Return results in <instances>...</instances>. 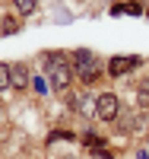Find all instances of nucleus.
Wrapping results in <instances>:
<instances>
[{"instance_id":"4","label":"nucleus","mask_w":149,"mask_h":159,"mask_svg":"<svg viewBox=\"0 0 149 159\" xmlns=\"http://www.w3.org/2000/svg\"><path fill=\"white\" fill-rule=\"evenodd\" d=\"M70 108L79 111L83 118H99L95 115V96H73L70 99Z\"/></svg>"},{"instance_id":"5","label":"nucleus","mask_w":149,"mask_h":159,"mask_svg":"<svg viewBox=\"0 0 149 159\" xmlns=\"http://www.w3.org/2000/svg\"><path fill=\"white\" fill-rule=\"evenodd\" d=\"M133 67H140V57H111V64H108V73L111 76H124L127 70H133Z\"/></svg>"},{"instance_id":"14","label":"nucleus","mask_w":149,"mask_h":159,"mask_svg":"<svg viewBox=\"0 0 149 159\" xmlns=\"http://www.w3.org/2000/svg\"><path fill=\"white\" fill-rule=\"evenodd\" d=\"M99 159H114V156L108 153V150H99Z\"/></svg>"},{"instance_id":"13","label":"nucleus","mask_w":149,"mask_h":159,"mask_svg":"<svg viewBox=\"0 0 149 159\" xmlns=\"http://www.w3.org/2000/svg\"><path fill=\"white\" fill-rule=\"evenodd\" d=\"M48 140H73V134H67V130H54V134H48Z\"/></svg>"},{"instance_id":"6","label":"nucleus","mask_w":149,"mask_h":159,"mask_svg":"<svg viewBox=\"0 0 149 159\" xmlns=\"http://www.w3.org/2000/svg\"><path fill=\"white\" fill-rule=\"evenodd\" d=\"M10 80L16 89H25L29 86V67L25 64H10Z\"/></svg>"},{"instance_id":"8","label":"nucleus","mask_w":149,"mask_h":159,"mask_svg":"<svg viewBox=\"0 0 149 159\" xmlns=\"http://www.w3.org/2000/svg\"><path fill=\"white\" fill-rule=\"evenodd\" d=\"M13 89V80H10V64H0V92Z\"/></svg>"},{"instance_id":"10","label":"nucleus","mask_w":149,"mask_h":159,"mask_svg":"<svg viewBox=\"0 0 149 159\" xmlns=\"http://www.w3.org/2000/svg\"><path fill=\"white\" fill-rule=\"evenodd\" d=\"M32 86H35V92H38V96H48L51 80H45V76H35V80H32Z\"/></svg>"},{"instance_id":"12","label":"nucleus","mask_w":149,"mask_h":159,"mask_svg":"<svg viewBox=\"0 0 149 159\" xmlns=\"http://www.w3.org/2000/svg\"><path fill=\"white\" fill-rule=\"evenodd\" d=\"M121 7H124V3H121ZM124 13H130V16H143V7H140V3H127Z\"/></svg>"},{"instance_id":"9","label":"nucleus","mask_w":149,"mask_h":159,"mask_svg":"<svg viewBox=\"0 0 149 159\" xmlns=\"http://www.w3.org/2000/svg\"><path fill=\"white\" fill-rule=\"evenodd\" d=\"M86 147H89V150H95V153L105 150V137H99V134H86Z\"/></svg>"},{"instance_id":"7","label":"nucleus","mask_w":149,"mask_h":159,"mask_svg":"<svg viewBox=\"0 0 149 159\" xmlns=\"http://www.w3.org/2000/svg\"><path fill=\"white\" fill-rule=\"evenodd\" d=\"M13 10H16L19 16H32L38 10V0H13Z\"/></svg>"},{"instance_id":"2","label":"nucleus","mask_w":149,"mask_h":159,"mask_svg":"<svg viewBox=\"0 0 149 159\" xmlns=\"http://www.w3.org/2000/svg\"><path fill=\"white\" fill-rule=\"evenodd\" d=\"M70 67L73 73L83 80V83H95L99 80V57L92 54L89 48H76L73 54H70Z\"/></svg>"},{"instance_id":"3","label":"nucleus","mask_w":149,"mask_h":159,"mask_svg":"<svg viewBox=\"0 0 149 159\" xmlns=\"http://www.w3.org/2000/svg\"><path fill=\"white\" fill-rule=\"evenodd\" d=\"M95 115L102 118V121H117L121 99L114 96V92H102V96H95Z\"/></svg>"},{"instance_id":"15","label":"nucleus","mask_w":149,"mask_h":159,"mask_svg":"<svg viewBox=\"0 0 149 159\" xmlns=\"http://www.w3.org/2000/svg\"><path fill=\"white\" fill-rule=\"evenodd\" d=\"M137 159H149V153H146V150H140V153H137Z\"/></svg>"},{"instance_id":"1","label":"nucleus","mask_w":149,"mask_h":159,"mask_svg":"<svg viewBox=\"0 0 149 159\" xmlns=\"http://www.w3.org/2000/svg\"><path fill=\"white\" fill-rule=\"evenodd\" d=\"M45 70H48V76H51V86H54V89H70V83H73V67H70V61H64V54H57V51L45 54Z\"/></svg>"},{"instance_id":"11","label":"nucleus","mask_w":149,"mask_h":159,"mask_svg":"<svg viewBox=\"0 0 149 159\" xmlns=\"http://www.w3.org/2000/svg\"><path fill=\"white\" fill-rule=\"evenodd\" d=\"M0 29H3V35H13L19 25H16V19H3V25H0Z\"/></svg>"}]
</instances>
